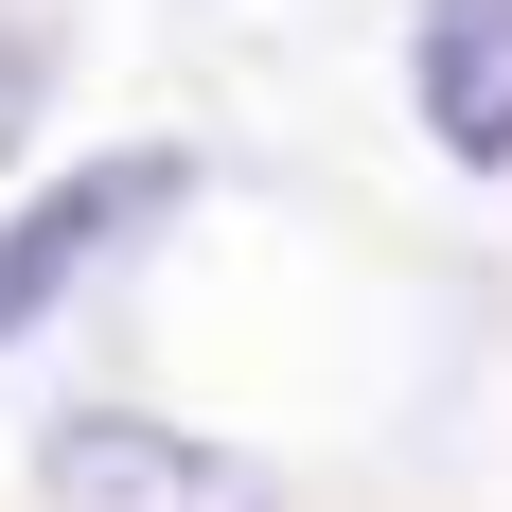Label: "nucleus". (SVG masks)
Masks as SVG:
<instances>
[{
	"label": "nucleus",
	"mask_w": 512,
	"mask_h": 512,
	"mask_svg": "<svg viewBox=\"0 0 512 512\" xmlns=\"http://www.w3.org/2000/svg\"><path fill=\"white\" fill-rule=\"evenodd\" d=\"M177 212H195V159H177V142H124V159H89V177L18 195V212H0V354H18L36 318H71L124 248H159Z\"/></svg>",
	"instance_id": "f257e3e1"
},
{
	"label": "nucleus",
	"mask_w": 512,
	"mask_h": 512,
	"mask_svg": "<svg viewBox=\"0 0 512 512\" xmlns=\"http://www.w3.org/2000/svg\"><path fill=\"white\" fill-rule=\"evenodd\" d=\"M407 89H424V142L460 177H512V0H424L407 18Z\"/></svg>",
	"instance_id": "7ed1b4c3"
},
{
	"label": "nucleus",
	"mask_w": 512,
	"mask_h": 512,
	"mask_svg": "<svg viewBox=\"0 0 512 512\" xmlns=\"http://www.w3.org/2000/svg\"><path fill=\"white\" fill-rule=\"evenodd\" d=\"M53 512H283V477L230 460V442H195V424H159V407H71L53 424V460H36Z\"/></svg>",
	"instance_id": "f03ea898"
},
{
	"label": "nucleus",
	"mask_w": 512,
	"mask_h": 512,
	"mask_svg": "<svg viewBox=\"0 0 512 512\" xmlns=\"http://www.w3.org/2000/svg\"><path fill=\"white\" fill-rule=\"evenodd\" d=\"M36 89H53V53H36V18H0V159H18V124H36Z\"/></svg>",
	"instance_id": "20e7f679"
}]
</instances>
